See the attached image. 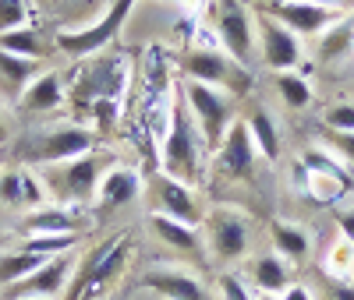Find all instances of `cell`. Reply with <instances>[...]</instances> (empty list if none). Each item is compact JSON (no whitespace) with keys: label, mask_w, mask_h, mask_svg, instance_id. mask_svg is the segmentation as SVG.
Here are the masks:
<instances>
[{"label":"cell","mask_w":354,"mask_h":300,"mask_svg":"<svg viewBox=\"0 0 354 300\" xmlns=\"http://www.w3.org/2000/svg\"><path fill=\"white\" fill-rule=\"evenodd\" d=\"M8 138V124H4V113H0V141Z\"/></svg>","instance_id":"f35d334b"},{"label":"cell","mask_w":354,"mask_h":300,"mask_svg":"<svg viewBox=\"0 0 354 300\" xmlns=\"http://www.w3.org/2000/svg\"><path fill=\"white\" fill-rule=\"evenodd\" d=\"M277 92H280V99H283L287 106H294V110H301V106L312 103V85H308L301 74H290V71L277 74Z\"/></svg>","instance_id":"f1b7e54d"},{"label":"cell","mask_w":354,"mask_h":300,"mask_svg":"<svg viewBox=\"0 0 354 300\" xmlns=\"http://www.w3.org/2000/svg\"><path fill=\"white\" fill-rule=\"evenodd\" d=\"M181 71L188 81H202V85H220L227 96H245L252 88V74L248 68H241L234 57H227L220 46H192L181 57Z\"/></svg>","instance_id":"8992f818"},{"label":"cell","mask_w":354,"mask_h":300,"mask_svg":"<svg viewBox=\"0 0 354 300\" xmlns=\"http://www.w3.org/2000/svg\"><path fill=\"white\" fill-rule=\"evenodd\" d=\"M68 103V85L57 71H43L32 85L25 88V96L18 99L21 113H53Z\"/></svg>","instance_id":"44dd1931"},{"label":"cell","mask_w":354,"mask_h":300,"mask_svg":"<svg viewBox=\"0 0 354 300\" xmlns=\"http://www.w3.org/2000/svg\"><path fill=\"white\" fill-rule=\"evenodd\" d=\"M351 39H354V28L351 25H337V28H326V39H322V57L326 60H333V57H340L347 46H351Z\"/></svg>","instance_id":"4dcf8cb0"},{"label":"cell","mask_w":354,"mask_h":300,"mask_svg":"<svg viewBox=\"0 0 354 300\" xmlns=\"http://www.w3.org/2000/svg\"><path fill=\"white\" fill-rule=\"evenodd\" d=\"M213 170L227 180H255V141L245 128V120H234L216 148Z\"/></svg>","instance_id":"7c38bea8"},{"label":"cell","mask_w":354,"mask_h":300,"mask_svg":"<svg viewBox=\"0 0 354 300\" xmlns=\"http://www.w3.org/2000/svg\"><path fill=\"white\" fill-rule=\"evenodd\" d=\"M142 191V177L128 166H113L96 188V216H110L117 208H124L138 198Z\"/></svg>","instance_id":"ac0fdd59"},{"label":"cell","mask_w":354,"mask_h":300,"mask_svg":"<svg viewBox=\"0 0 354 300\" xmlns=\"http://www.w3.org/2000/svg\"><path fill=\"white\" fill-rule=\"evenodd\" d=\"M21 300H50V297H21Z\"/></svg>","instance_id":"b9f144b4"},{"label":"cell","mask_w":354,"mask_h":300,"mask_svg":"<svg viewBox=\"0 0 354 300\" xmlns=\"http://www.w3.org/2000/svg\"><path fill=\"white\" fill-rule=\"evenodd\" d=\"M255 300H280V297H273V293H259Z\"/></svg>","instance_id":"60d3db41"},{"label":"cell","mask_w":354,"mask_h":300,"mask_svg":"<svg viewBox=\"0 0 354 300\" xmlns=\"http://www.w3.org/2000/svg\"><path fill=\"white\" fill-rule=\"evenodd\" d=\"M128 258H131V237L128 233L106 237L103 244L88 248L85 258L75 265L64 300H96L100 293H106L121 279V272L128 268Z\"/></svg>","instance_id":"3957f363"},{"label":"cell","mask_w":354,"mask_h":300,"mask_svg":"<svg viewBox=\"0 0 354 300\" xmlns=\"http://www.w3.org/2000/svg\"><path fill=\"white\" fill-rule=\"evenodd\" d=\"M106 4H110V0H106Z\"/></svg>","instance_id":"7bdbcfd3"},{"label":"cell","mask_w":354,"mask_h":300,"mask_svg":"<svg viewBox=\"0 0 354 300\" xmlns=\"http://www.w3.org/2000/svg\"><path fill=\"white\" fill-rule=\"evenodd\" d=\"M270 18H277L294 36H319V32H326L340 14L333 8L308 4V0H280V4L270 8Z\"/></svg>","instance_id":"5bb4252c"},{"label":"cell","mask_w":354,"mask_h":300,"mask_svg":"<svg viewBox=\"0 0 354 300\" xmlns=\"http://www.w3.org/2000/svg\"><path fill=\"white\" fill-rule=\"evenodd\" d=\"M245 128H248V134H252V141H255V152H259L262 159L277 163V159H280V131H277V124H273L270 110L255 106V110L245 117Z\"/></svg>","instance_id":"7402d4cb"},{"label":"cell","mask_w":354,"mask_h":300,"mask_svg":"<svg viewBox=\"0 0 354 300\" xmlns=\"http://www.w3.org/2000/svg\"><path fill=\"white\" fill-rule=\"evenodd\" d=\"M337 219H340V230L347 237V244H354V208H351V212H340Z\"/></svg>","instance_id":"8d00e7d4"},{"label":"cell","mask_w":354,"mask_h":300,"mask_svg":"<svg viewBox=\"0 0 354 300\" xmlns=\"http://www.w3.org/2000/svg\"><path fill=\"white\" fill-rule=\"evenodd\" d=\"M333 148L354 163V131H333Z\"/></svg>","instance_id":"836d02e7"},{"label":"cell","mask_w":354,"mask_h":300,"mask_svg":"<svg viewBox=\"0 0 354 300\" xmlns=\"http://www.w3.org/2000/svg\"><path fill=\"white\" fill-rule=\"evenodd\" d=\"M75 265H78L75 251L57 254V258H46L36 272H28L21 283L8 286V290H4V300H21V297H50V300H57V297L68 290Z\"/></svg>","instance_id":"30bf717a"},{"label":"cell","mask_w":354,"mask_h":300,"mask_svg":"<svg viewBox=\"0 0 354 300\" xmlns=\"http://www.w3.org/2000/svg\"><path fill=\"white\" fill-rule=\"evenodd\" d=\"M78 233H46V237H25L21 240V251L28 254H43V258H57V254H68L78 248Z\"/></svg>","instance_id":"4316f807"},{"label":"cell","mask_w":354,"mask_h":300,"mask_svg":"<svg viewBox=\"0 0 354 300\" xmlns=\"http://www.w3.org/2000/svg\"><path fill=\"white\" fill-rule=\"evenodd\" d=\"M202 156H205V141L202 131L195 124V117L188 110V103L181 99V92L174 96L170 106V120L167 131L160 138V173L181 180V184H198L202 180Z\"/></svg>","instance_id":"6da1fadb"},{"label":"cell","mask_w":354,"mask_h":300,"mask_svg":"<svg viewBox=\"0 0 354 300\" xmlns=\"http://www.w3.org/2000/svg\"><path fill=\"white\" fill-rule=\"evenodd\" d=\"M322 124L330 131H354V106L351 103H337L322 113Z\"/></svg>","instance_id":"1f68e13d"},{"label":"cell","mask_w":354,"mask_h":300,"mask_svg":"<svg viewBox=\"0 0 354 300\" xmlns=\"http://www.w3.org/2000/svg\"><path fill=\"white\" fill-rule=\"evenodd\" d=\"M32 4H36V8H53L57 0H32Z\"/></svg>","instance_id":"ab89813d"},{"label":"cell","mask_w":354,"mask_h":300,"mask_svg":"<svg viewBox=\"0 0 354 300\" xmlns=\"http://www.w3.org/2000/svg\"><path fill=\"white\" fill-rule=\"evenodd\" d=\"M39 74H43V60H25V57H15V53L0 50V99L4 103L18 106V99L25 96V88L32 85Z\"/></svg>","instance_id":"ffe728a7"},{"label":"cell","mask_w":354,"mask_h":300,"mask_svg":"<svg viewBox=\"0 0 354 300\" xmlns=\"http://www.w3.org/2000/svg\"><path fill=\"white\" fill-rule=\"evenodd\" d=\"M149 198H153V212L170 216L185 226H198L202 223V208L195 201V191L181 180H174L167 173H153L149 180Z\"/></svg>","instance_id":"8fae6325"},{"label":"cell","mask_w":354,"mask_h":300,"mask_svg":"<svg viewBox=\"0 0 354 300\" xmlns=\"http://www.w3.org/2000/svg\"><path fill=\"white\" fill-rule=\"evenodd\" d=\"M220 293H223V300H255L252 297V290L234 276V272H223L220 276Z\"/></svg>","instance_id":"d6a6232c"},{"label":"cell","mask_w":354,"mask_h":300,"mask_svg":"<svg viewBox=\"0 0 354 300\" xmlns=\"http://www.w3.org/2000/svg\"><path fill=\"white\" fill-rule=\"evenodd\" d=\"M131 85V64L128 57H85L78 60V71L68 85V103L82 117L96 99H121Z\"/></svg>","instance_id":"5b68a950"},{"label":"cell","mask_w":354,"mask_h":300,"mask_svg":"<svg viewBox=\"0 0 354 300\" xmlns=\"http://www.w3.org/2000/svg\"><path fill=\"white\" fill-rule=\"evenodd\" d=\"M351 261H354V244H347V240H344V244L333 248V265L337 268H347Z\"/></svg>","instance_id":"e575fe53"},{"label":"cell","mask_w":354,"mask_h":300,"mask_svg":"<svg viewBox=\"0 0 354 300\" xmlns=\"http://www.w3.org/2000/svg\"><path fill=\"white\" fill-rule=\"evenodd\" d=\"M113 170V156L106 152H85V156H75L68 163H53V166H43L36 170L43 188H46V198L53 205H71V208H82L85 201L96 198V188L100 180Z\"/></svg>","instance_id":"7a4b0ae2"},{"label":"cell","mask_w":354,"mask_h":300,"mask_svg":"<svg viewBox=\"0 0 354 300\" xmlns=\"http://www.w3.org/2000/svg\"><path fill=\"white\" fill-rule=\"evenodd\" d=\"M270 237H273V248L290 258V261H301L308 254V237L298 230V226H290V223H273L270 226Z\"/></svg>","instance_id":"83f0119b"},{"label":"cell","mask_w":354,"mask_h":300,"mask_svg":"<svg viewBox=\"0 0 354 300\" xmlns=\"http://www.w3.org/2000/svg\"><path fill=\"white\" fill-rule=\"evenodd\" d=\"M142 286L167 297V300H213L205 293L202 279L185 272V268H153V272L142 276Z\"/></svg>","instance_id":"d6986e66"},{"label":"cell","mask_w":354,"mask_h":300,"mask_svg":"<svg viewBox=\"0 0 354 300\" xmlns=\"http://www.w3.org/2000/svg\"><path fill=\"white\" fill-rule=\"evenodd\" d=\"M181 99L188 103L195 124L202 131V141L205 148H220L223 134L230 131V124L238 120V113H234V96H227L223 88H213V85H202V81H181Z\"/></svg>","instance_id":"52a82bcc"},{"label":"cell","mask_w":354,"mask_h":300,"mask_svg":"<svg viewBox=\"0 0 354 300\" xmlns=\"http://www.w3.org/2000/svg\"><path fill=\"white\" fill-rule=\"evenodd\" d=\"M0 50L25 57V60H43L46 57V39H43V28L39 25H18L11 32H0Z\"/></svg>","instance_id":"603a6c76"},{"label":"cell","mask_w":354,"mask_h":300,"mask_svg":"<svg viewBox=\"0 0 354 300\" xmlns=\"http://www.w3.org/2000/svg\"><path fill=\"white\" fill-rule=\"evenodd\" d=\"M330 300H354V286L333 279V283H330Z\"/></svg>","instance_id":"d590c367"},{"label":"cell","mask_w":354,"mask_h":300,"mask_svg":"<svg viewBox=\"0 0 354 300\" xmlns=\"http://www.w3.org/2000/svg\"><path fill=\"white\" fill-rule=\"evenodd\" d=\"M259 36H262V60H266V64H270L277 74L290 71V68L301 60V43H298V36H294L290 28H283L277 18L259 14Z\"/></svg>","instance_id":"2e32d148"},{"label":"cell","mask_w":354,"mask_h":300,"mask_svg":"<svg viewBox=\"0 0 354 300\" xmlns=\"http://www.w3.org/2000/svg\"><path fill=\"white\" fill-rule=\"evenodd\" d=\"M149 230L163 240L167 248H174V251H195V248H198V233H195V226H185V223L170 219V216L153 212V216H149Z\"/></svg>","instance_id":"d4e9b609"},{"label":"cell","mask_w":354,"mask_h":300,"mask_svg":"<svg viewBox=\"0 0 354 300\" xmlns=\"http://www.w3.org/2000/svg\"><path fill=\"white\" fill-rule=\"evenodd\" d=\"M202 230H205V244H209L213 258L220 261H238L248 251V216H241L238 208H209L202 216Z\"/></svg>","instance_id":"9c48e42d"},{"label":"cell","mask_w":354,"mask_h":300,"mask_svg":"<svg viewBox=\"0 0 354 300\" xmlns=\"http://www.w3.org/2000/svg\"><path fill=\"white\" fill-rule=\"evenodd\" d=\"M28 18H32V4L28 0H0V32L28 25Z\"/></svg>","instance_id":"f546056e"},{"label":"cell","mask_w":354,"mask_h":300,"mask_svg":"<svg viewBox=\"0 0 354 300\" xmlns=\"http://www.w3.org/2000/svg\"><path fill=\"white\" fill-rule=\"evenodd\" d=\"M96 148V134L85 124H61V128H46L36 134H25L11 145V163L28 166V170H43L53 163H68L75 156H85Z\"/></svg>","instance_id":"277c9868"},{"label":"cell","mask_w":354,"mask_h":300,"mask_svg":"<svg viewBox=\"0 0 354 300\" xmlns=\"http://www.w3.org/2000/svg\"><path fill=\"white\" fill-rule=\"evenodd\" d=\"M280 300H312V293H308L305 286H287V293H283Z\"/></svg>","instance_id":"74e56055"},{"label":"cell","mask_w":354,"mask_h":300,"mask_svg":"<svg viewBox=\"0 0 354 300\" xmlns=\"http://www.w3.org/2000/svg\"><path fill=\"white\" fill-rule=\"evenodd\" d=\"M131 8H135V0H110V8H106L103 18H96L93 25H85V28H64V32H57L53 46L61 50L64 57H71V60L96 57L100 50H106L117 39V32L124 28Z\"/></svg>","instance_id":"ba28073f"},{"label":"cell","mask_w":354,"mask_h":300,"mask_svg":"<svg viewBox=\"0 0 354 300\" xmlns=\"http://www.w3.org/2000/svg\"><path fill=\"white\" fill-rule=\"evenodd\" d=\"M21 233L25 237H46V233H82L85 216L71 205H53L46 201L43 208H32V212L21 216Z\"/></svg>","instance_id":"e0dca14e"},{"label":"cell","mask_w":354,"mask_h":300,"mask_svg":"<svg viewBox=\"0 0 354 300\" xmlns=\"http://www.w3.org/2000/svg\"><path fill=\"white\" fill-rule=\"evenodd\" d=\"M46 201L50 198L36 170L11 166L0 173V208H25V212H32V208H43Z\"/></svg>","instance_id":"9a60e30c"},{"label":"cell","mask_w":354,"mask_h":300,"mask_svg":"<svg viewBox=\"0 0 354 300\" xmlns=\"http://www.w3.org/2000/svg\"><path fill=\"white\" fill-rule=\"evenodd\" d=\"M252 283H255L259 293L283 297L287 286H290V272H287L283 258H277V254H259V258L252 261Z\"/></svg>","instance_id":"cb8c5ba5"},{"label":"cell","mask_w":354,"mask_h":300,"mask_svg":"<svg viewBox=\"0 0 354 300\" xmlns=\"http://www.w3.org/2000/svg\"><path fill=\"white\" fill-rule=\"evenodd\" d=\"M43 261H46L43 254H28V251H21V248H15V251H0V286L8 290V286L21 283L28 272H36Z\"/></svg>","instance_id":"484cf974"},{"label":"cell","mask_w":354,"mask_h":300,"mask_svg":"<svg viewBox=\"0 0 354 300\" xmlns=\"http://www.w3.org/2000/svg\"><path fill=\"white\" fill-rule=\"evenodd\" d=\"M216 39L220 50L227 57H234L241 68L252 64V53H255V39H252V21L241 11L238 0H220V14H216Z\"/></svg>","instance_id":"4fadbf2b"}]
</instances>
